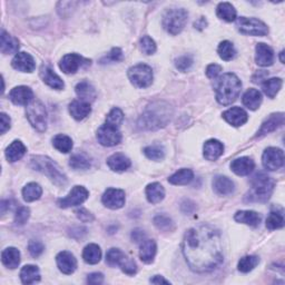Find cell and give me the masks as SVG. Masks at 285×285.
I'll return each instance as SVG.
<instances>
[{
	"instance_id": "cell-1",
	"label": "cell",
	"mask_w": 285,
	"mask_h": 285,
	"mask_svg": "<svg viewBox=\"0 0 285 285\" xmlns=\"http://www.w3.org/2000/svg\"><path fill=\"white\" fill-rule=\"evenodd\" d=\"M183 254L194 272L207 273L216 270L223 262L221 235L209 225L192 228L184 236Z\"/></svg>"
},
{
	"instance_id": "cell-2",
	"label": "cell",
	"mask_w": 285,
	"mask_h": 285,
	"mask_svg": "<svg viewBox=\"0 0 285 285\" xmlns=\"http://www.w3.org/2000/svg\"><path fill=\"white\" fill-rule=\"evenodd\" d=\"M173 116V109L165 101H156L148 106L141 114L138 126L147 131H156L165 127Z\"/></svg>"
},
{
	"instance_id": "cell-3",
	"label": "cell",
	"mask_w": 285,
	"mask_h": 285,
	"mask_svg": "<svg viewBox=\"0 0 285 285\" xmlns=\"http://www.w3.org/2000/svg\"><path fill=\"white\" fill-rule=\"evenodd\" d=\"M242 83L235 74L228 73L221 76L216 84V100L224 106L234 103L239 96Z\"/></svg>"
},
{
	"instance_id": "cell-4",
	"label": "cell",
	"mask_w": 285,
	"mask_h": 285,
	"mask_svg": "<svg viewBox=\"0 0 285 285\" xmlns=\"http://www.w3.org/2000/svg\"><path fill=\"white\" fill-rule=\"evenodd\" d=\"M30 166L35 171L40 172L48 176V178L55 185L59 187H65L67 185V176L64 174L62 168L58 166L56 161H54L51 158L47 156H42V155L32 156L30 158Z\"/></svg>"
},
{
	"instance_id": "cell-5",
	"label": "cell",
	"mask_w": 285,
	"mask_h": 285,
	"mask_svg": "<svg viewBox=\"0 0 285 285\" xmlns=\"http://www.w3.org/2000/svg\"><path fill=\"white\" fill-rule=\"evenodd\" d=\"M252 187L248 195L245 196L246 202L265 203L271 197L274 191L275 182L265 173H257L252 178Z\"/></svg>"
},
{
	"instance_id": "cell-6",
	"label": "cell",
	"mask_w": 285,
	"mask_h": 285,
	"mask_svg": "<svg viewBox=\"0 0 285 285\" xmlns=\"http://www.w3.org/2000/svg\"><path fill=\"white\" fill-rule=\"evenodd\" d=\"M189 18V12L184 8L168 9L163 16V27L171 35H178L184 29Z\"/></svg>"
},
{
	"instance_id": "cell-7",
	"label": "cell",
	"mask_w": 285,
	"mask_h": 285,
	"mask_svg": "<svg viewBox=\"0 0 285 285\" xmlns=\"http://www.w3.org/2000/svg\"><path fill=\"white\" fill-rule=\"evenodd\" d=\"M26 115L30 125L36 131L43 133L47 129V111L39 100H32L26 109Z\"/></svg>"
},
{
	"instance_id": "cell-8",
	"label": "cell",
	"mask_w": 285,
	"mask_h": 285,
	"mask_svg": "<svg viewBox=\"0 0 285 285\" xmlns=\"http://www.w3.org/2000/svg\"><path fill=\"white\" fill-rule=\"evenodd\" d=\"M128 78L134 86L146 88L153 83V70L145 64H138L128 69Z\"/></svg>"
},
{
	"instance_id": "cell-9",
	"label": "cell",
	"mask_w": 285,
	"mask_h": 285,
	"mask_svg": "<svg viewBox=\"0 0 285 285\" xmlns=\"http://www.w3.org/2000/svg\"><path fill=\"white\" fill-rule=\"evenodd\" d=\"M238 30L245 35L250 36H265L268 35L269 28L263 22L256 18H246L239 17L236 22Z\"/></svg>"
},
{
	"instance_id": "cell-10",
	"label": "cell",
	"mask_w": 285,
	"mask_h": 285,
	"mask_svg": "<svg viewBox=\"0 0 285 285\" xmlns=\"http://www.w3.org/2000/svg\"><path fill=\"white\" fill-rule=\"evenodd\" d=\"M89 196V192L84 186H74L73 190L66 197L59 198L57 200V205L62 209H68V207L82 205Z\"/></svg>"
},
{
	"instance_id": "cell-11",
	"label": "cell",
	"mask_w": 285,
	"mask_h": 285,
	"mask_svg": "<svg viewBox=\"0 0 285 285\" xmlns=\"http://www.w3.org/2000/svg\"><path fill=\"white\" fill-rule=\"evenodd\" d=\"M262 163L265 170L277 171L284 164V153L280 148L269 147L264 151L262 156Z\"/></svg>"
},
{
	"instance_id": "cell-12",
	"label": "cell",
	"mask_w": 285,
	"mask_h": 285,
	"mask_svg": "<svg viewBox=\"0 0 285 285\" xmlns=\"http://www.w3.org/2000/svg\"><path fill=\"white\" fill-rule=\"evenodd\" d=\"M97 139L103 146L112 147L119 144L121 140V134L119 128L104 124L97 131Z\"/></svg>"
},
{
	"instance_id": "cell-13",
	"label": "cell",
	"mask_w": 285,
	"mask_h": 285,
	"mask_svg": "<svg viewBox=\"0 0 285 285\" xmlns=\"http://www.w3.org/2000/svg\"><path fill=\"white\" fill-rule=\"evenodd\" d=\"M90 60L78 54H68L63 57L59 63V68L65 74H75L77 70L84 66H89Z\"/></svg>"
},
{
	"instance_id": "cell-14",
	"label": "cell",
	"mask_w": 285,
	"mask_h": 285,
	"mask_svg": "<svg viewBox=\"0 0 285 285\" xmlns=\"http://www.w3.org/2000/svg\"><path fill=\"white\" fill-rule=\"evenodd\" d=\"M101 202L111 210H118L125 205V192L117 189H108L101 197Z\"/></svg>"
},
{
	"instance_id": "cell-15",
	"label": "cell",
	"mask_w": 285,
	"mask_h": 285,
	"mask_svg": "<svg viewBox=\"0 0 285 285\" xmlns=\"http://www.w3.org/2000/svg\"><path fill=\"white\" fill-rule=\"evenodd\" d=\"M284 124V114L283 113H276L272 114L271 116L263 121L261 128L258 129L257 134L255 135L256 138H261L263 136L268 135L272 132H274L275 129L281 127Z\"/></svg>"
},
{
	"instance_id": "cell-16",
	"label": "cell",
	"mask_w": 285,
	"mask_h": 285,
	"mask_svg": "<svg viewBox=\"0 0 285 285\" xmlns=\"http://www.w3.org/2000/svg\"><path fill=\"white\" fill-rule=\"evenodd\" d=\"M34 98V93L27 86H18L11 89L9 93V99L15 104V105H29Z\"/></svg>"
},
{
	"instance_id": "cell-17",
	"label": "cell",
	"mask_w": 285,
	"mask_h": 285,
	"mask_svg": "<svg viewBox=\"0 0 285 285\" xmlns=\"http://www.w3.org/2000/svg\"><path fill=\"white\" fill-rule=\"evenodd\" d=\"M255 62L258 66L269 67L274 63V51L269 45L260 43L255 48Z\"/></svg>"
},
{
	"instance_id": "cell-18",
	"label": "cell",
	"mask_w": 285,
	"mask_h": 285,
	"mask_svg": "<svg viewBox=\"0 0 285 285\" xmlns=\"http://www.w3.org/2000/svg\"><path fill=\"white\" fill-rule=\"evenodd\" d=\"M56 262L58 268L64 274H73L77 269V261L75 256L67 251H63L56 256Z\"/></svg>"
},
{
	"instance_id": "cell-19",
	"label": "cell",
	"mask_w": 285,
	"mask_h": 285,
	"mask_svg": "<svg viewBox=\"0 0 285 285\" xmlns=\"http://www.w3.org/2000/svg\"><path fill=\"white\" fill-rule=\"evenodd\" d=\"M11 65L15 69L23 71V73H31L36 67L34 58L27 53H18L12 59Z\"/></svg>"
},
{
	"instance_id": "cell-20",
	"label": "cell",
	"mask_w": 285,
	"mask_h": 285,
	"mask_svg": "<svg viewBox=\"0 0 285 285\" xmlns=\"http://www.w3.org/2000/svg\"><path fill=\"white\" fill-rule=\"evenodd\" d=\"M223 118L232 126H242L249 119L248 113L239 107H232L223 113Z\"/></svg>"
},
{
	"instance_id": "cell-21",
	"label": "cell",
	"mask_w": 285,
	"mask_h": 285,
	"mask_svg": "<svg viewBox=\"0 0 285 285\" xmlns=\"http://www.w3.org/2000/svg\"><path fill=\"white\" fill-rule=\"evenodd\" d=\"M213 189L218 195H231L235 191V185L233 183V180L226 176L222 175H217L213 179Z\"/></svg>"
},
{
	"instance_id": "cell-22",
	"label": "cell",
	"mask_w": 285,
	"mask_h": 285,
	"mask_svg": "<svg viewBox=\"0 0 285 285\" xmlns=\"http://www.w3.org/2000/svg\"><path fill=\"white\" fill-rule=\"evenodd\" d=\"M255 167L254 161L250 157H239L231 163V170L238 176H246L253 172Z\"/></svg>"
},
{
	"instance_id": "cell-23",
	"label": "cell",
	"mask_w": 285,
	"mask_h": 285,
	"mask_svg": "<svg viewBox=\"0 0 285 285\" xmlns=\"http://www.w3.org/2000/svg\"><path fill=\"white\" fill-rule=\"evenodd\" d=\"M224 153V145L217 139H210L204 144V157L207 160H216Z\"/></svg>"
},
{
	"instance_id": "cell-24",
	"label": "cell",
	"mask_w": 285,
	"mask_h": 285,
	"mask_svg": "<svg viewBox=\"0 0 285 285\" xmlns=\"http://www.w3.org/2000/svg\"><path fill=\"white\" fill-rule=\"evenodd\" d=\"M92 112L89 103L83 100H73L69 104V113L76 120H82L86 118Z\"/></svg>"
},
{
	"instance_id": "cell-25",
	"label": "cell",
	"mask_w": 285,
	"mask_h": 285,
	"mask_svg": "<svg viewBox=\"0 0 285 285\" xmlns=\"http://www.w3.org/2000/svg\"><path fill=\"white\" fill-rule=\"evenodd\" d=\"M40 77L44 80V83H46L49 87L54 89H63L65 86V84L62 80L60 77L56 73H54V70L49 68L48 66H42Z\"/></svg>"
},
{
	"instance_id": "cell-26",
	"label": "cell",
	"mask_w": 285,
	"mask_h": 285,
	"mask_svg": "<svg viewBox=\"0 0 285 285\" xmlns=\"http://www.w3.org/2000/svg\"><path fill=\"white\" fill-rule=\"evenodd\" d=\"M156 243L153 239H144V241H141L139 248L140 260L147 264L152 263L154 261L155 255H156Z\"/></svg>"
},
{
	"instance_id": "cell-27",
	"label": "cell",
	"mask_w": 285,
	"mask_h": 285,
	"mask_svg": "<svg viewBox=\"0 0 285 285\" xmlns=\"http://www.w3.org/2000/svg\"><path fill=\"white\" fill-rule=\"evenodd\" d=\"M131 160L124 154H114L107 159V165L114 172H124L131 167Z\"/></svg>"
},
{
	"instance_id": "cell-28",
	"label": "cell",
	"mask_w": 285,
	"mask_h": 285,
	"mask_svg": "<svg viewBox=\"0 0 285 285\" xmlns=\"http://www.w3.org/2000/svg\"><path fill=\"white\" fill-rule=\"evenodd\" d=\"M234 219L238 223H243L252 228H256L262 221V216L254 211H239L235 214Z\"/></svg>"
},
{
	"instance_id": "cell-29",
	"label": "cell",
	"mask_w": 285,
	"mask_h": 285,
	"mask_svg": "<svg viewBox=\"0 0 285 285\" xmlns=\"http://www.w3.org/2000/svg\"><path fill=\"white\" fill-rule=\"evenodd\" d=\"M75 92L77 96L79 97V99L83 101L90 103L96 99V89L92 84H89L86 80L77 84L75 87Z\"/></svg>"
},
{
	"instance_id": "cell-30",
	"label": "cell",
	"mask_w": 285,
	"mask_h": 285,
	"mask_svg": "<svg viewBox=\"0 0 285 285\" xmlns=\"http://www.w3.org/2000/svg\"><path fill=\"white\" fill-rule=\"evenodd\" d=\"M2 261L6 268L14 270L21 263V252L16 248H7L2 253Z\"/></svg>"
},
{
	"instance_id": "cell-31",
	"label": "cell",
	"mask_w": 285,
	"mask_h": 285,
	"mask_svg": "<svg viewBox=\"0 0 285 285\" xmlns=\"http://www.w3.org/2000/svg\"><path fill=\"white\" fill-rule=\"evenodd\" d=\"M146 197L152 204H158L165 197V190L159 183L155 182L148 184L146 187Z\"/></svg>"
},
{
	"instance_id": "cell-32",
	"label": "cell",
	"mask_w": 285,
	"mask_h": 285,
	"mask_svg": "<svg viewBox=\"0 0 285 285\" xmlns=\"http://www.w3.org/2000/svg\"><path fill=\"white\" fill-rule=\"evenodd\" d=\"M26 151H27V148L21 140H15L6 150V157L10 163H15L24 156Z\"/></svg>"
},
{
	"instance_id": "cell-33",
	"label": "cell",
	"mask_w": 285,
	"mask_h": 285,
	"mask_svg": "<svg viewBox=\"0 0 285 285\" xmlns=\"http://www.w3.org/2000/svg\"><path fill=\"white\" fill-rule=\"evenodd\" d=\"M243 104L244 106L248 107L251 111H256L261 106L262 95L257 89L251 88L243 95Z\"/></svg>"
},
{
	"instance_id": "cell-34",
	"label": "cell",
	"mask_w": 285,
	"mask_h": 285,
	"mask_svg": "<svg viewBox=\"0 0 285 285\" xmlns=\"http://www.w3.org/2000/svg\"><path fill=\"white\" fill-rule=\"evenodd\" d=\"M2 53L5 55L16 54L19 49V42L17 38L10 36L5 30L2 31Z\"/></svg>"
},
{
	"instance_id": "cell-35",
	"label": "cell",
	"mask_w": 285,
	"mask_h": 285,
	"mask_svg": "<svg viewBox=\"0 0 285 285\" xmlns=\"http://www.w3.org/2000/svg\"><path fill=\"white\" fill-rule=\"evenodd\" d=\"M21 278L24 284H34L40 281L39 269L36 265H25L21 271Z\"/></svg>"
},
{
	"instance_id": "cell-36",
	"label": "cell",
	"mask_w": 285,
	"mask_h": 285,
	"mask_svg": "<svg viewBox=\"0 0 285 285\" xmlns=\"http://www.w3.org/2000/svg\"><path fill=\"white\" fill-rule=\"evenodd\" d=\"M194 178V173L190 168H182L168 178V182L173 185H187Z\"/></svg>"
},
{
	"instance_id": "cell-37",
	"label": "cell",
	"mask_w": 285,
	"mask_h": 285,
	"mask_svg": "<svg viewBox=\"0 0 285 285\" xmlns=\"http://www.w3.org/2000/svg\"><path fill=\"white\" fill-rule=\"evenodd\" d=\"M84 261L88 264H97L101 258V251L97 244L87 245L83 252Z\"/></svg>"
},
{
	"instance_id": "cell-38",
	"label": "cell",
	"mask_w": 285,
	"mask_h": 285,
	"mask_svg": "<svg viewBox=\"0 0 285 285\" xmlns=\"http://www.w3.org/2000/svg\"><path fill=\"white\" fill-rule=\"evenodd\" d=\"M129 257H127L119 249H111L106 254V263L109 267H116V265H119L123 269L125 263L127 262Z\"/></svg>"
},
{
	"instance_id": "cell-39",
	"label": "cell",
	"mask_w": 285,
	"mask_h": 285,
	"mask_svg": "<svg viewBox=\"0 0 285 285\" xmlns=\"http://www.w3.org/2000/svg\"><path fill=\"white\" fill-rule=\"evenodd\" d=\"M43 194V189L39 184L37 183H29L24 187L23 190V196L26 202H35V200L39 199Z\"/></svg>"
},
{
	"instance_id": "cell-40",
	"label": "cell",
	"mask_w": 285,
	"mask_h": 285,
	"mask_svg": "<svg viewBox=\"0 0 285 285\" xmlns=\"http://www.w3.org/2000/svg\"><path fill=\"white\" fill-rule=\"evenodd\" d=\"M216 15L225 22H234L236 19V10L230 3H221L217 6Z\"/></svg>"
},
{
	"instance_id": "cell-41",
	"label": "cell",
	"mask_w": 285,
	"mask_h": 285,
	"mask_svg": "<svg viewBox=\"0 0 285 285\" xmlns=\"http://www.w3.org/2000/svg\"><path fill=\"white\" fill-rule=\"evenodd\" d=\"M283 80L281 78H271L267 79L262 85L263 92L270 98H274L276 94L280 92V89L282 88Z\"/></svg>"
},
{
	"instance_id": "cell-42",
	"label": "cell",
	"mask_w": 285,
	"mask_h": 285,
	"mask_svg": "<svg viewBox=\"0 0 285 285\" xmlns=\"http://www.w3.org/2000/svg\"><path fill=\"white\" fill-rule=\"evenodd\" d=\"M69 165L73 167L74 170L85 171V170H88V168H90V166H92V163H90L89 157L86 156L85 154L77 153V154H74L73 156L70 157Z\"/></svg>"
},
{
	"instance_id": "cell-43",
	"label": "cell",
	"mask_w": 285,
	"mask_h": 285,
	"mask_svg": "<svg viewBox=\"0 0 285 285\" xmlns=\"http://www.w3.org/2000/svg\"><path fill=\"white\" fill-rule=\"evenodd\" d=\"M53 145L57 151H59L62 153H69L73 150V140L70 137L66 135H57L53 139Z\"/></svg>"
},
{
	"instance_id": "cell-44",
	"label": "cell",
	"mask_w": 285,
	"mask_h": 285,
	"mask_svg": "<svg viewBox=\"0 0 285 285\" xmlns=\"http://www.w3.org/2000/svg\"><path fill=\"white\" fill-rule=\"evenodd\" d=\"M217 53H218L219 57H221L223 60H226V62L232 60L233 58L236 56V50H235L234 46H233V44L229 40H224L218 45Z\"/></svg>"
},
{
	"instance_id": "cell-45",
	"label": "cell",
	"mask_w": 285,
	"mask_h": 285,
	"mask_svg": "<svg viewBox=\"0 0 285 285\" xmlns=\"http://www.w3.org/2000/svg\"><path fill=\"white\" fill-rule=\"evenodd\" d=\"M258 262H260V258L255 255H249V256L242 257L237 265L238 271L242 272V273H249V272L256 268Z\"/></svg>"
},
{
	"instance_id": "cell-46",
	"label": "cell",
	"mask_w": 285,
	"mask_h": 285,
	"mask_svg": "<svg viewBox=\"0 0 285 285\" xmlns=\"http://www.w3.org/2000/svg\"><path fill=\"white\" fill-rule=\"evenodd\" d=\"M284 226V216L282 212H271L267 219V228L271 231L281 229Z\"/></svg>"
},
{
	"instance_id": "cell-47",
	"label": "cell",
	"mask_w": 285,
	"mask_h": 285,
	"mask_svg": "<svg viewBox=\"0 0 285 285\" xmlns=\"http://www.w3.org/2000/svg\"><path fill=\"white\" fill-rule=\"evenodd\" d=\"M123 120H124V114H123V112L119 108H113L107 115L105 124L116 127V128H119Z\"/></svg>"
},
{
	"instance_id": "cell-48",
	"label": "cell",
	"mask_w": 285,
	"mask_h": 285,
	"mask_svg": "<svg viewBox=\"0 0 285 285\" xmlns=\"http://www.w3.org/2000/svg\"><path fill=\"white\" fill-rule=\"evenodd\" d=\"M144 154L146 155L147 158L152 160H161L165 156V150L159 145H151L145 147Z\"/></svg>"
},
{
	"instance_id": "cell-49",
	"label": "cell",
	"mask_w": 285,
	"mask_h": 285,
	"mask_svg": "<svg viewBox=\"0 0 285 285\" xmlns=\"http://www.w3.org/2000/svg\"><path fill=\"white\" fill-rule=\"evenodd\" d=\"M154 224L159 231L171 232L174 230V223L172 219L166 215H157L154 217Z\"/></svg>"
},
{
	"instance_id": "cell-50",
	"label": "cell",
	"mask_w": 285,
	"mask_h": 285,
	"mask_svg": "<svg viewBox=\"0 0 285 285\" xmlns=\"http://www.w3.org/2000/svg\"><path fill=\"white\" fill-rule=\"evenodd\" d=\"M139 45L142 53L146 55H153L156 51V44H155L154 39H152L150 36H144L140 38Z\"/></svg>"
},
{
	"instance_id": "cell-51",
	"label": "cell",
	"mask_w": 285,
	"mask_h": 285,
	"mask_svg": "<svg viewBox=\"0 0 285 285\" xmlns=\"http://www.w3.org/2000/svg\"><path fill=\"white\" fill-rule=\"evenodd\" d=\"M123 59V51L120 48L115 47L113 48L109 54H107L105 57H103L100 59V64H108V63H116Z\"/></svg>"
},
{
	"instance_id": "cell-52",
	"label": "cell",
	"mask_w": 285,
	"mask_h": 285,
	"mask_svg": "<svg viewBox=\"0 0 285 285\" xmlns=\"http://www.w3.org/2000/svg\"><path fill=\"white\" fill-rule=\"evenodd\" d=\"M29 216H30V211H29L28 207L21 206L15 214V223H16V225L21 226V225L26 224L28 221Z\"/></svg>"
},
{
	"instance_id": "cell-53",
	"label": "cell",
	"mask_w": 285,
	"mask_h": 285,
	"mask_svg": "<svg viewBox=\"0 0 285 285\" xmlns=\"http://www.w3.org/2000/svg\"><path fill=\"white\" fill-rule=\"evenodd\" d=\"M193 65V58L191 56H180L178 57L176 60H175V66L180 71H186L187 69H190Z\"/></svg>"
},
{
	"instance_id": "cell-54",
	"label": "cell",
	"mask_w": 285,
	"mask_h": 285,
	"mask_svg": "<svg viewBox=\"0 0 285 285\" xmlns=\"http://www.w3.org/2000/svg\"><path fill=\"white\" fill-rule=\"evenodd\" d=\"M45 250V246L42 242L38 241H30L28 244V251L32 257H38L43 254Z\"/></svg>"
},
{
	"instance_id": "cell-55",
	"label": "cell",
	"mask_w": 285,
	"mask_h": 285,
	"mask_svg": "<svg viewBox=\"0 0 285 285\" xmlns=\"http://www.w3.org/2000/svg\"><path fill=\"white\" fill-rule=\"evenodd\" d=\"M75 214H76V216L78 217V219H80V221L84 222V223H90V222L94 221L93 214L90 213V212H88L86 209L77 210L75 212Z\"/></svg>"
},
{
	"instance_id": "cell-56",
	"label": "cell",
	"mask_w": 285,
	"mask_h": 285,
	"mask_svg": "<svg viewBox=\"0 0 285 285\" xmlns=\"http://www.w3.org/2000/svg\"><path fill=\"white\" fill-rule=\"evenodd\" d=\"M221 71H222V66H219V65H217V64H211L206 68V75L209 78L214 79V78H216L219 74H221Z\"/></svg>"
},
{
	"instance_id": "cell-57",
	"label": "cell",
	"mask_w": 285,
	"mask_h": 285,
	"mask_svg": "<svg viewBox=\"0 0 285 285\" xmlns=\"http://www.w3.org/2000/svg\"><path fill=\"white\" fill-rule=\"evenodd\" d=\"M104 282V275L98 272L89 274L87 277V283L88 284H101Z\"/></svg>"
},
{
	"instance_id": "cell-58",
	"label": "cell",
	"mask_w": 285,
	"mask_h": 285,
	"mask_svg": "<svg viewBox=\"0 0 285 285\" xmlns=\"http://www.w3.org/2000/svg\"><path fill=\"white\" fill-rule=\"evenodd\" d=\"M0 118H2V134H5L10 128L11 120H10L9 116L5 113H2V115H0Z\"/></svg>"
},
{
	"instance_id": "cell-59",
	"label": "cell",
	"mask_w": 285,
	"mask_h": 285,
	"mask_svg": "<svg viewBox=\"0 0 285 285\" xmlns=\"http://www.w3.org/2000/svg\"><path fill=\"white\" fill-rule=\"evenodd\" d=\"M195 210H196V205L194 204L193 202H191V200H185V202H183V204H182V211L184 213L192 214Z\"/></svg>"
},
{
	"instance_id": "cell-60",
	"label": "cell",
	"mask_w": 285,
	"mask_h": 285,
	"mask_svg": "<svg viewBox=\"0 0 285 285\" xmlns=\"http://www.w3.org/2000/svg\"><path fill=\"white\" fill-rule=\"evenodd\" d=\"M144 237H145V233L142 232L141 230H139V229L133 231V233H132V239H133V241H135V242L144 241Z\"/></svg>"
},
{
	"instance_id": "cell-61",
	"label": "cell",
	"mask_w": 285,
	"mask_h": 285,
	"mask_svg": "<svg viewBox=\"0 0 285 285\" xmlns=\"http://www.w3.org/2000/svg\"><path fill=\"white\" fill-rule=\"evenodd\" d=\"M151 283H153V284H170V281L165 280L163 276L156 275V276H154L153 278H151Z\"/></svg>"
},
{
	"instance_id": "cell-62",
	"label": "cell",
	"mask_w": 285,
	"mask_h": 285,
	"mask_svg": "<svg viewBox=\"0 0 285 285\" xmlns=\"http://www.w3.org/2000/svg\"><path fill=\"white\" fill-rule=\"evenodd\" d=\"M11 204H12L11 200H3L2 205H0V207H2V213L5 214L8 210H11V207H12Z\"/></svg>"
},
{
	"instance_id": "cell-63",
	"label": "cell",
	"mask_w": 285,
	"mask_h": 285,
	"mask_svg": "<svg viewBox=\"0 0 285 285\" xmlns=\"http://www.w3.org/2000/svg\"><path fill=\"white\" fill-rule=\"evenodd\" d=\"M206 21H205V18H200L198 22H196L195 24H194V26H195V28H197V29H203L205 26H206Z\"/></svg>"
},
{
	"instance_id": "cell-64",
	"label": "cell",
	"mask_w": 285,
	"mask_h": 285,
	"mask_svg": "<svg viewBox=\"0 0 285 285\" xmlns=\"http://www.w3.org/2000/svg\"><path fill=\"white\" fill-rule=\"evenodd\" d=\"M283 55H284V51L282 50V51H281V54H280V58H281V63H282V64H284V58H283Z\"/></svg>"
}]
</instances>
